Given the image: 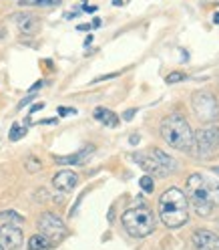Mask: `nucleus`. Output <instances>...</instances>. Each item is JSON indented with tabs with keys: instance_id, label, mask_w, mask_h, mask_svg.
Returning a JSON list of instances; mask_svg holds the SVG:
<instances>
[{
	"instance_id": "1",
	"label": "nucleus",
	"mask_w": 219,
	"mask_h": 250,
	"mask_svg": "<svg viewBox=\"0 0 219 250\" xmlns=\"http://www.w3.org/2000/svg\"><path fill=\"white\" fill-rule=\"evenodd\" d=\"M185 196L197 216L209 218L219 208V180L191 174L185 182Z\"/></svg>"
},
{
	"instance_id": "2",
	"label": "nucleus",
	"mask_w": 219,
	"mask_h": 250,
	"mask_svg": "<svg viewBox=\"0 0 219 250\" xmlns=\"http://www.w3.org/2000/svg\"><path fill=\"white\" fill-rule=\"evenodd\" d=\"M159 218L171 230H177V228L185 226V222L189 220V202H187V196L179 190V188H167V190L161 194Z\"/></svg>"
},
{
	"instance_id": "3",
	"label": "nucleus",
	"mask_w": 219,
	"mask_h": 250,
	"mask_svg": "<svg viewBox=\"0 0 219 250\" xmlns=\"http://www.w3.org/2000/svg\"><path fill=\"white\" fill-rule=\"evenodd\" d=\"M161 137L163 142L173 147L177 151H183V153H189L195 149V133L191 129L189 121H187L183 115L179 113H173L163 119L161 123Z\"/></svg>"
},
{
	"instance_id": "4",
	"label": "nucleus",
	"mask_w": 219,
	"mask_h": 250,
	"mask_svg": "<svg viewBox=\"0 0 219 250\" xmlns=\"http://www.w3.org/2000/svg\"><path fill=\"white\" fill-rule=\"evenodd\" d=\"M121 222H123V228L133 238H145L155 230V216L147 206H135L125 210Z\"/></svg>"
},
{
	"instance_id": "5",
	"label": "nucleus",
	"mask_w": 219,
	"mask_h": 250,
	"mask_svg": "<svg viewBox=\"0 0 219 250\" xmlns=\"http://www.w3.org/2000/svg\"><path fill=\"white\" fill-rule=\"evenodd\" d=\"M191 107L195 115L205 123H215L219 119V103L207 91H197L191 99Z\"/></svg>"
},
{
	"instance_id": "6",
	"label": "nucleus",
	"mask_w": 219,
	"mask_h": 250,
	"mask_svg": "<svg viewBox=\"0 0 219 250\" xmlns=\"http://www.w3.org/2000/svg\"><path fill=\"white\" fill-rule=\"evenodd\" d=\"M195 147L199 158H211L219 149V125H207L195 133Z\"/></svg>"
},
{
	"instance_id": "7",
	"label": "nucleus",
	"mask_w": 219,
	"mask_h": 250,
	"mask_svg": "<svg viewBox=\"0 0 219 250\" xmlns=\"http://www.w3.org/2000/svg\"><path fill=\"white\" fill-rule=\"evenodd\" d=\"M38 230H40L42 236H46L51 242H60L69 234L65 222H62V218L53 214V212L40 214V218H38Z\"/></svg>"
},
{
	"instance_id": "8",
	"label": "nucleus",
	"mask_w": 219,
	"mask_h": 250,
	"mask_svg": "<svg viewBox=\"0 0 219 250\" xmlns=\"http://www.w3.org/2000/svg\"><path fill=\"white\" fill-rule=\"evenodd\" d=\"M12 22L17 24V28L20 30L22 35L26 37H33L36 35L40 26H42V21L33 12H18V14H12Z\"/></svg>"
},
{
	"instance_id": "9",
	"label": "nucleus",
	"mask_w": 219,
	"mask_h": 250,
	"mask_svg": "<svg viewBox=\"0 0 219 250\" xmlns=\"http://www.w3.org/2000/svg\"><path fill=\"white\" fill-rule=\"evenodd\" d=\"M22 228L18 224H2L0 226V242L8 250H17L22 244Z\"/></svg>"
},
{
	"instance_id": "10",
	"label": "nucleus",
	"mask_w": 219,
	"mask_h": 250,
	"mask_svg": "<svg viewBox=\"0 0 219 250\" xmlns=\"http://www.w3.org/2000/svg\"><path fill=\"white\" fill-rule=\"evenodd\" d=\"M53 186H55V190H58L62 194L73 192L74 188L79 186V174L73 171V169H60L53 178Z\"/></svg>"
},
{
	"instance_id": "11",
	"label": "nucleus",
	"mask_w": 219,
	"mask_h": 250,
	"mask_svg": "<svg viewBox=\"0 0 219 250\" xmlns=\"http://www.w3.org/2000/svg\"><path fill=\"white\" fill-rule=\"evenodd\" d=\"M133 160L139 167H143L149 176H165L167 174L161 167V164L151 155V151H137V153H133Z\"/></svg>"
},
{
	"instance_id": "12",
	"label": "nucleus",
	"mask_w": 219,
	"mask_h": 250,
	"mask_svg": "<svg viewBox=\"0 0 219 250\" xmlns=\"http://www.w3.org/2000/svg\"><path fill=\"white\" fill-rule=\"evenodd\" d=\"M191 240L197 250H219V236L209 230H195Z\"/></svg>"
},
{
	"instance_id": "13",
	"label": "nucleus",
	"mask_w": 219,
	"mask_h": 250,
	"mask_svg": "<svg viewBox=\"0 0 219 250\" xmlns=\"http://www.w3.org/2000/svg\"><path fill=\"white\" fill-rule=\"evenodd\" d=\"M95 153V146H85L83 149H79L76 153H71V155H56L55 162L60 164V166H81V164H87L89 158Z\"/></svg>"
},
{
	"instance_id": "14",
	"label": "nucleus",
	"mask_w": 219,
	"mask_h": 250,
	"mask_svg": "<svg viewBox=\"0 0 219 250\" xmlns=\"http://www.w3.org/2000/svg\"><path fill=\"white\" fill-rule=\"evenodd\" d=\"M92 117H95L99 123H103L105 127H117V125L121 123L119 115L115 111H111V109H107V107H97L95 111H92Z\"/></svg>"
},
{
	"instance_id": "15",
	"label": "nucleus",
	"mask_w": 219,
	"mask_h": 250,
	"mask_svg": "<svg viewBox=\"0 0 219 250\" xmlns=\"http://www.w3.org/2000/svg\"><path fill=\"white\" fill-rule=\"evenodd\" d=\"M151 155L161 164V167H163L165 171H175V169H177V162L171 158V155H167L163 149H151Z\"/></svg>"
},
{
	"instance_id": "16",
	"label": "nucleus",
	"mask_w": 219,
	"mask_h": 250,
	"mask_svg": "<svg viewBox=\"0 0 219 250\" xmlns=\"http://www.w3.org/2000/svg\"><path fill=\"white\" fill-rule=\"evenodd\" d=\"M51 248V240L42 236V234H35V236L28 238V250H46Z\"/></svg>"
},
{
	"instance_id": "17",
	"label": "nucleus",
	"mask_w": 219,
	"mask_h": 250,
	"mask_svg": "<svg viewBox=\"0 0 219 250\" xmlns=\"http://www.w3.org/2000/svg\"><path fill=\"white\" fill-rule=\"evenodd\" d=\"M62 0H18L20 6H35V8H53L58 6Z\"/></svg>"
},
{
	"instance_id": "18",
	"label": "nucleus",
	"mask_w": 219,
	"mask_h": 250,
	"mask_svg": "<svg viewBox=\"0 0 219 250\" xmlns=\"http://www.w3.org/2000/svg\"><path fill=\"white\" fill-rule=\"evenodd\" d=\"M0 218H2V220H8V224H24V216H20L14 210H2L0 212Z\"/></svg>"
},
{
	"instance_id": "19",
	"label": "nucleus",
	"mask_w": 219,
	"mask_h": 250,
	"mask_svg": "<svg viewBox=\"0 0 219 250\" xmlns=\"http://www.w3.org/2000/svg\"><path fill=\"white\" fill-rule=\"evenodd\" d=\"M26 135V127L20 123H12V127H10V133H8V139L10 142H18V139H22Z\"/></svg>"
},
{
	"instance_id": "20",
	"label": "nucleus",
	"mask_w": 219,
	"mask_h": 250,
	"mask_svg": "<svg viewBox=\"0 0 219 250\" xmlns=\"http://www.w3.org/2000/svg\"><path fill=\"white\" fill-rule=\"evenodd\" d=\"M139 186H141V190H143L145 194H153V190H155V182H153V176H143L139 180Z\"/></svg>"
},
{
	"instance_id": "21",
	"label": "nucleus",
	"mask_w": 219,
	"mask_h": 250,
	"mask_svg": "<svg viewBox=\"0 0 219 250\" xmlns=\"http://www.w3.org/2000/svg\"><path fill=\"white\" fill-rule=\"evenodd\" d=\"M24 167L30 171V174H35V171H38V169L42 167V164H40V160H38V158H33V155H30V158L24 162Z\"/></svg>"
},
{
	"instance_id": "22",
	"label": "nucleus",
	"mask_w": 219,
	"mask_h": 250,
	"mask_svg": "<svg viewBox=\"0 0 219 250\" xmlns=\"http://www.w3.org/2000/svg\"><path fill=\"white\" fill-rule=\"evenodd\" d=\"M179 81H185V75H183L181 71H173V73L167 75V83H169V85H175V83H179Z\"/></svg>"
},
{
	"instance_id": "23",
	"label": "nucleus",
	"mask_w": 219,
	"mask_h": 250,
	"mask_svg": "<svg viewBox=\"0 0 219 250\" xmlns=\"http://www.w3.org/2000/svg\"><path fill=\"white\" fill-rule=\"evenodd\" d=\"M58 115H60V117L76 115V109H74V107H58Z\"/></svg>"
},
{
	"instance_id": "24",
	"label": "nucleus",
	"mask_w": 219,
	"mask_h": 250,
	"mask_svg": "<svg viewBox=\"0 0 219 250\" xmlns=\"http://www.w3.org/2000/svg\"><path fill=\"white\" fill-rule=\"evenodd\" d=\"M135 113H137V109H127V111L123 113V119H125V121H131V119L135 117Z\"/></svg>"
},
{
	"instance_id": "25",
	"label": "nucleus",
	"mask_w": 219,
	"mask_h": 250,
	"mask_svg": "<svg viewBox=\"0 0 219 250\" xmlns=\"http://www.w3.org/2000/svg\"><path fill=\"white\" fill-rule=\"evenodd\" d=\"M35 97H36V95H33V93H30V95H26V97H24V99H22V101L18 103V109H22L24 105H28L30 101H35Z\"/></svg>"
},
{
	"instance_id": "26",
	"label": "nucleus",
	"mask_w": 219,
	"mask_h": 250,
	"mask_svg": "<svg viewBox=\"0 0 219 250\" xmlns=\"http://www.w3.org/2000/svg\"><path fill=\"white\" fill-rule=\"evenodd\" d=\"M40 109H44V103H35L33 107H30V115L36 113V111H40Z\"/></svg>"
},
{
	"instance_id": "27",
	"label": "nucleus",
	"mask_w": 219,
	"mask_h": 250,
	"mask_svg": "<svg viewBox=\"0 0 219 250\" xmlns=\"http://www.w3.org/2000/svg\"><path fill=\"white\" fill-rule=\"evenodd\" d=\"M42 85H44V81H38V83H35L33 87H30V93H35V91H38V89H40Z\"/></svg>"
},
{
	"instance_id": "28",
	"label": "nucleus",
	"mask_w": 219,
	"mask_h": 250,
	"mask_svg": "<svg viewBox=\"0 0 219 250\" xmlns=\"http://www.w3.org/2000/svg\"><path fill=\"white\" fill-rule=\"evenodd\" d=\"M92 26L91 24H79V26H76V30H91Z\"/></svg>"
},
{
	"instance_id": "29",
	"label": "nucleus",
	"mask_w": 219,
	"mask_h": 250,
	"mask_svg": "<svg viewBox=\"0 0 219 250\" xmlns=\"http://www.w3.org/2000/svg\"><path fill=\"white\" fill-rule=\"evenodd\" d=\"M129 142H131L133 146H137V144H139V135H131V139H129Z\"/></svg>"
},
{
	"instance_id": "30",
	"label": "nucleus",
	"mask_w": 219,
	"mask_h": 250,
	"mask_svg": "<svg viewBox=\"0 0 219 250\" xmlns=\"http://www.w3.org/2000/svg\"><path fill=\"white\" fill-rule=\"evenodd\" d=\"M101 24H103L101 19H92V24H91V26H101Z\"/></svg>"
},
{
	"instance_id": "31",
	"label": "nucleus",
	"mask_w": 219,
	"mask_h": 250,
	"mask_svg": "<svg viewBox=\"0 0 219 250\" xmlns=\"http://www.w3.org/2000/svg\"><path fill=\"white\" fill-rule=\"evenodd\" d=\"M211 171H213V174L217 176V180H219V166H213V167H211Z\"/></svg>"
},
{
	"instance_id": "32",
	"label": "nucleus",
	"mask_w": 219,
	"mask_h": 250,
	"mask_svg": "<svg viewBox=\"0 0 219 250\" xmlns=\"http://www.w3.org/2000/svg\"><path fill=\"white\" fill-rule=\"evenodd\" d=\"M213 22H215V24H219V10L213 14Z\"/></svg>"
},
{
	"instance_id": "33",
	"label": "nucleus",
	"mask_w": 219,
	"mask_h": 250,
	"mask_svg": "<svg viewBox=\"0 0 219 250\" xmlns=\"http://www.w3.org/2000/svg\"><path fill=\"white\" fill-rule=\"evenodd\" d=\"M85 10H87V12H95V10H97V6H85Z\"/></svg>"
},
{
	"instance_id": "34",
	"label": "nucleus",
	"mask_w": 219,
	"mask_h": 250,
	"mask_svg": "<svg viewBox=\"0 0 219 250\" xmlns=\"http://www.w3.org/2000/svg\"><path fill=\"white\" fill-rule=\"evenodd\" d=\"M123 4V0H113V6H121Z\"/></svg>"
},
{
	"instance_id": "35",
	"label": "nucleus",
	"mask_w": 219,
	"mask_h": 250,
	"mask_svg": "<svg viewBox=\"0 0 219 250\" xmlns=\"http://www.w3.org/2000/svg\"><path fill=\"white\" fill-rule=\"evenodd\" d=\"M91 42H92V37H91V35H89V37H87V41H85V44H87V46H89V44H91Z\"/></svg>"
},
{
	"instance_id": "36",
	"label": "nucleus",
	"mask_w": 219,
	"mask_h": 250,
	"mask_svg": "<svg viewBox=\"0 0 219 250\" xmlns=\"http://www.w3.org/2000/svg\"><path fill=\"white\" fill-rule=\"evenodd\" d=\"M4 37H6V33H4V28H2V30H0V39H4Z\"/></svg>"
},
{
	"instance_id": "37",
	"label": "nucleus",
	"mask_w": 219,
	"mask_h": 250,
	"mask_svg": "<svg viewBox=\"0 0 219 250\" xmlns=\"http://www.w3.org/2000/svg\"><path fill=\"white\" fill-rule=\"evenodd\" d=\"M0 250H4V246H2V244H0Z\"/></svg>"
}]
</instances>
